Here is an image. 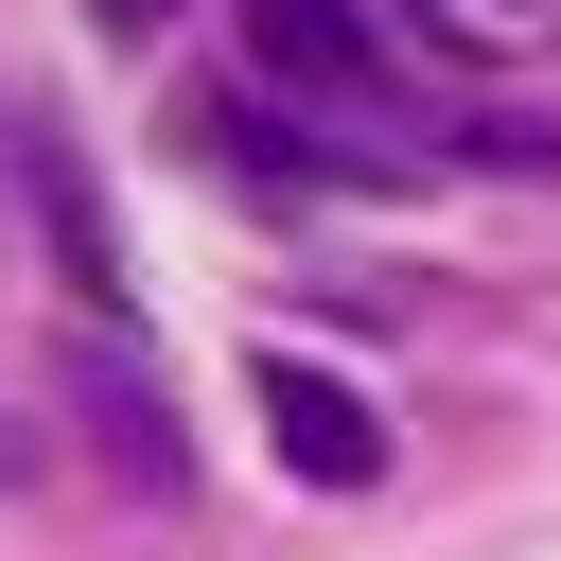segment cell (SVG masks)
I'll use <instances>...</instances> for the list:
<instances>
[{
    "label": "cell",
    "mask_w": 561,
    "mask_h": 561,
    "mask_svg": "<svg viewBox=\"0 0 561 561\" xmlns=\"http://www.w3.org/2000/svg\"><path fill=\"white\" fill-rule=\"evenodd\" d=\"M245 35V88L280 123H386L403 105V18L386 0H228Z\"/></svg>",
    "instance_id": "6da1fadb"
},
{
    "label": "cell",
    "mask_w": 561,
    "mask_h": 561,
    "mask_svg": "<svg viewBox=\"0 0 561 561\" xmlns=\"http://www.w3.org/2000/svg\"><path fill=\"white\" fill-rule=\"evenodd\" d=\"M245 421H263V456H280V473H316V491H386V421H368V386H333V368L263 351V368H245Z\"/></svg>",
    "instance_id": "7a4b0ae2"
},
{
    "label": "cell",
    "mask_w": 561,
    "mask_h": 561,
    "mask_svg": "<svg viewBox=\"0 0 561 561\" xmlns=\"http://www.w3.org/2000/svg\"><path fill=\"white\" fill-rule=\"evenodd\" d=\"M0 175H18V193H35V228H53V280H70V298H123V245H105V193H88L70 123H18V140H0Z\"/></svg>",
    "instance_id": "3957f363"
},
{
    "label": "cell",
    "mask_w": 561,
    "mask_h": 561,
    "mask_svg": "<svg viewBox=\"0 0 561 561\" xmlns=\"http://www.w3.org/2000/svg\"><path fill=\"white\" fill-rule=\"evenodd\" d=\"M88 421H105V473H140V491H175V473H193V456H175V421H158V368L88 351Z\"/></svg>",
    "instance_id": "277c9868"
},
{
    "label": "cell",
    "mask_w": 561,
    "mask_h": 561,
    "mask_svg": "<svg viewBox=\"0 0 561 561\" xmlns=\"http://www.w3.org/2000/svg\"><path fill=\"white\" fill-rule=\"evenodd\" d=\"M193 0H88V35H175Z\"/></svg>",
    "instance_id": "5b68a950"
}]
</instances>
